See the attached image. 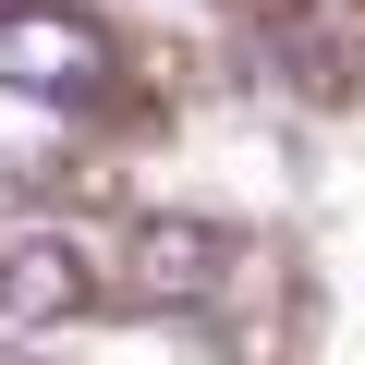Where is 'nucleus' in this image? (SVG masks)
Instances as JSON below:
<instances>
[{"mask_svg":"<svg viewBox=\"0 0 365 365\" xmlns=\"http://www.w3.org/2000/svg\"><path fill=\"white\" fill-rule=\"evenodd\" d=\"M232 268H244V244H232L220 220H146V232H134V292H146V304H220Z\"/></svg>","mask_w":365,"mask_h":365,"instance_id":"obj_2","label":"nucleus"},{"mask_svg":"<svg viewBox=\"0 0 365 365\" xmlns=\"http://www.w3.org/2000/svg\"><path fill=\"white\" fill-rule=\"evenodd\" d=\"M0 86L49 98V110H86L110 86V37L73 13V0H0Z\"/></svg>","mask_w":365,"mask_h":365,"instance_id":"obj_1","label":"nucleus"},{"mask_svg":"<svg viewBox=\"0 0 365 365\" xmlns=\"http://www.w3.org/2000/svg\"><path fill=\"white\" fill-rule=\"evenodd\" d=\"M86 304H98V280H86V256L61 232H13V244H0V317H13V329H61Z\"/></svg>","mask_w":365,"mask_h":365,"instance_id":"obj_3","label":"nucleus"}]
</instances>
